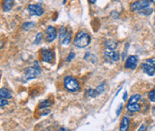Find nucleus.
Instances as JSON below:
<instances>
[{
	"instance_id": "30",
	"label": "nucleus",
	"mask_w": 155,
	"mask_h": 131,
	"mask_svg": "<svg viewBox=\"0 0 155 131\" xmlns=\"http://www.w3.org/2000/svg\"><path fill=\"white\" fill-rule=\"evenodd\" d=\"M58 131H71L70 129H67L66 128H61V129H59Z\"/></svg>"
},
{
	"instance_id": "27",
	"label": "nucleus",
	"mask_w": 155,
	"mask_h": 131,
	"mask_svg": "<svg viewBox=\"0 0 155 131\" xmlns=\"http://www.w3.org/2000/svg\"><path fill=\"white\" fill-rule=\"evenodd\" d=\"M122 108H123V104L121 103V104H119V108L117 109V111H116V114H117V117L120 115V113H121V110H122Z\"/></svg>"
},
{
	"instance_id": "24",
	"label": "nucleus",
	"mask_w": 155,
	"mask_h": 131,
	"mask_svg": "<svg viewBox=\"0 0 155 131\" xmlns=\"http://www.w3.org/2000/svg\"><path fill=\"white\" fill-rule=\"evenodd\" d=\"M42 37H43V34H42L41 32H39V33L36 35V39H35L34 43L35 44L40 43V42H41V40H42Z\"/></svg>"
},
{
	"instance_id": "29",
	"label": "nucleus",
	"mask_w": 155,
	"mask_h": 131,
	"mask_svg": "<svg viewBox=\"0 0 155 131\" xmlns=\"http://www.w3.org/2000/svg\"><path fill=\"white\" fill-rule=\"evenodd\" d=\"M127 92H124V94H123V101H124V102H126V101H127Z\"/></svg>"
},
{
	"instance_id": "15",
	"label": "nucleus",
	"mask_w": 155,
	"mask_h": 131,
	"mask_svg": "<svg viewBox=\"0 0 155 131\" xmlns=\"http://www.w3.org/2000/svg\"><path fill=\"white\" fill-rule=\"evenodd\" d=\"M104 46L106 47L107 49L114 50L117 48V42H116L114 40H107L104 42Z\"/></svg>"
},
{
	"instance_id": "6",
	"label": "nucleus",
	"mask_w": 155,
	"mask_h": 131,
	"mask_svg": "<svg viewBox=\"0 0 155 131\" xmlns=\"http://www.w3.org/2000/svg\"><path fill=\"white\" fill-rule=\"evenodd\" d=\"M41 60L45 63L52 64L55 60V52L50 49H41Z\"/></svg>"
},
{
	"instance_id": "17",
	"label": "nucleus",
	"mask_w": 155,
	"mask_h": 131,
	"mask_svg": "<svg viewBox=\"0 0 155 131\" xmlns=\"http://www.w3.org/2000/svg\"><path fill=\"white\" fill-rule=\"evenodd\" d=\"M71 40H72V32H71L69 30H67V34H66L65 38L63 39V41H62L61 42H62L63 45L67 46V45H69V44H70V42H71Z\"/></svg>"
},
{
	"instance_id": "32",
	"label": "nucleus",
	"mask_w": 155,
	"mask_h": 131,
	"mask_svg": "<svg viewBox=\"0 0 155 131\" xmlns=\"http://www.w3.org/2000/svg\"><path fill=\"white\" fill-rule=\"evenodd\" d=\"M96 1H97V0H89V3H91V4H94Z\"/></svg>"
},
{
	"instance_id": "28",
	"label": "nucleus",
	"mask_w": 155,
	"mask_h": 131,
	"mask_svg": "<svg viewBox=\"0 0 155 131\" xmlns=\"http://www.w3.org/2000/svg\"><path fill=\"white\" fill-rule=\"evenodd\" d=\"M137 131H146V127H145V125L143 124V125L139 128V129Z\"/></svg>"
},
{
	"instance_id": "18",
	"label": "nucleus",
	"mask_w": 155,
	"mask_h": 131,
	"mask_svg": "<svg viewBox=\"0 0 155 131\" xmlns=\"http://www.w3.org/2000/svg\"><path fill=\"white\" fill-rule=\"evenodd\" d=\"M141 98H142V96H141V94H138V93H136V94H134L132 95L130 98H129V100H128V104H132V103H138V102L141 100Z\"/></svg>"
},
{
	"instance_id": "11",
	"label": "nucleus",
	"mask_w": 155,
	"mask_h": 131,
	"mask_svg": "<svg viewBox=\"0 0 155 131\" xmlns=\"http://www.w3.org/2000/svg\"><path fill=\"white\" fill-rule=\"evenodd\" d=\"M104 55H105L107 58L110 59L111 60H112V61H114V62L118 61V60H119V59H120V55H119V53H117V51L111 50V49H105V51H104Z\"/></svg>"
},
{
	"instance_id": "8",
	"label": "nucleus",
	"mask_w": 155,
	"mask_h": 131,
	"mask_svg": "<svg viewBox=\"0 0 155 131\" xmlns=\"http://www.w3.org/2000/svg\"><path fill=\"white\" fill-rule=\"evenodd\" d=\"M58 37V32L57 29L54 26H48L46 28V42H54Z\"/></svg>"
},
{
	"instance_id": "10",
	"label": "nucleus",
	"mask_w": 155,
	"mask_h": 131,
	"mask_svg": "<svg viewBox=\"0 0 155 131\" xmlns=\"http://www.w3.org/2000/svg\"><path fill=\"white\" fill-rule=\"evenodd\" d=\"M105 86H106V85L104 83H102L100 86H98L95 89H90V90H88V95L90 97L94 98V97L101 94L105 91Z\"/></svg>"
},
{
	"instance_id": "9",
	"label": "nucleus",
	"mask_w": 155,
	"mask_h": 131,
	"mask_svg": "<svg viewBox=\"0 0 155 131\" xmlns=\"http://www.w3.org/2000/svg\"><path fill=\"white\" fill-rule=\"evenodd\" d=\"M138 65V57L137 56H129L125 63V68L129 70H134Z\"/></svg>"
},
{
	"instance_id": "5",
	"label": "nucleus",
	"mask_w": 155,
	"mask_h": 131,
	"mask_svg": "<svg viewBox=\"0 0 155 131\" xmlns=\"http://www.w3.org/2000/svg\"><path fill=\"white\" fill-rule=\"evenodd\" d=\"M148 7H151V2L148 0H137L130 5V10L132 12H141Z\"/></svg>"
},
{
	"instance_id": "4",
	"label": "nucleus",
	"mask_w": 155,
	"mask_h": 131,
	"mask_svg": "<svg viewBox=\"0 0 155 131\" xmlns=\"http://www.w3.org/2000/svg\"><path fill=\"white\" fill-rule=\"evenodd\" d=\"M142 69L146 75L153 76L155 75V58L148 59L142 63Z\"/></svg>"
},
{
	"instance_id": "21",
	"label": "nucleus",
	"mask_w": 155,
	"mask_h": 131,
	"mask_svg": "<svg viewBox=\"0 0 155 131\" xmlns=\"http://www.w3.org/2000/svg\"><path fill=\"white\" fill-rule=\"evenodd\" d=\"M35 25H36L35 22H26L22 24V29L24 31H29V30L32 29L33 27H35Z\"/></svg>"
},
{
	"instance_id": "3",
	"label": "nucleus",
	"mask_w": 155,
	"mask_h": 131,
	"mask_svg": "<svg viewBox=\"0 0 155 131\" xmlns=\"http://www.w3.org/2000/svg\"><path fill=\"white\" fill-rule=\"evenodd\" d=\"M64 86L67 91L71 92H75L80 90L79 82L71 76H67L64 78Z\"/></svg>"
},
{
	"instance_id": "19",
	"label": "nucleus",
	"mask_w": 155,
	"mask_h": 131,
	"mask_svg": "<svg viewBox=\"0 0 155 131\" xmlns=\"http://www.w3.org/2000/svg\"><path fill=\"white\" fill-rule=\"evenodd\" d=\"M67 28H66L65 26H61L60 28H59V32H58V38H59V40H60V42H62L63 41V39L65 38V36H66V34H67Z\"/></svg>"
},
{
	"instance_id": "22",
	"label": "nucleus",
	"mask_w": 155,
	"mask_h": 131,
	"mask_svg": "<svg viewBox=\"0 0 155 131\" xmlns=\"http://www.w3.org/2000/svg\"><path fill=\"white\" fill-rule=\"evenodd\" d=\"M148 98L152 102H155V86L148 92Z\"/></svg>"
},
{
	"instance_id": "20",
	"label": "nucleus",
	"mask_w": 155,
	"mask_h": 131,
	"mask_svg": "<svg viewBox=\"0 0 155 131\" xmlns=\"http://www.w3.org/2000/svg\"><path fill=\"white\" fill-rule=\"evenodd\" d=\"M52 105V102H50V100H45V101H42L40 102L39 104V108L41 109H45L48 107H50Z\"/></svg>"
},
{
	"instance_id": "23",
	"label": "nucleus",
	"mask_w": 155,
	"mask_h": 131,
	"mask_svg": "<svg viewBox=\"0 0 155 131\" xmlns=\"http://www.w3.org/2000/svg\"><path fill=\"white\" fill-rule=\"evenodd\" d=\"M153 12V8H152V7H148V8H146V9H144V10L139 12V14H140V15H150Z\"/></svg>"
},
{
	"instance_id": "26",
	"label": "nucleus",
	"mask_w": 155,
	"mask_h": 131,
	"mask_svg": "<svg viewBox=\"0 0 155 131\" xmlns=\"http://www.w3.org/2000/svg\"><path fill=\"white\" fill-rule=\"evenodd\" d=\"M7 104H8L7 100H6V99H3V98H1V100H0V105H1V108H3L4 106H5V105H7Z\"/></svg>"
},
{
	"instance_id": "34",
	"label": "nucleus",
	"mask_w": 155,
	"mask_h": 131,
	"mask_svg": "<svg viewBox=\"0 0 155 131\" xmlns=\"http://www.w3.org/2000/svg\"><path fill=\"white\" fill-rule=\"evenodd\" d=\"M153 109H154V111H155V107H154V108H153Z\"/></svg>"
},
{
	"instance_id": "33",
	"label": "nucleus",
	"mask_w": 155,
	"mask_h": 131,
	"mask_svg": "<svg viewBox=\"0 0 155 131\" xmlns=\"http://www.w3.org/2000/svg\"><path fill=\"white\" fill-rule=\"evenodd\" d=\"M148 1H150L151 3H154L155 4V0H148Z\"/></svg>"
},
{
	"instance_id": "7",
	"label": "nucleus",
	"mask_w": 155,
	"mask_h": 131,
	"mask_svg": "<svg viewBox=\"0 0 155 131\" xmlns=\"http://www.w3.org/2000/svg\"><path fill=\"white\" fill-rule=\"evenodd\" d=\"M28 11L31 15L33 16H41L44 13V10L41 5H37V4H31L28 5Z\"/></svg>"
},
{
	"instance_id": "31",
	"label": "nucleus",
	"mask_w": 155,
	"mask_h": 131,
	"mask_svg": "<svg viewBox=\"0 0 155 131\" xmlns=\"http://www.w3.org/2000/svg\"><path fill=\"white\" fill-rule=\"evenodd\" d=\"M149 131H155V125H153V126H152V127L150 128V129H149Z\"/></svg>"
},
{
	"instance_id": "25",
	"label": "nucleus",
	"mask_w": 155,
	"mask_h": 131,
	"mask_svg": "<svg viewBox=\"0 0 155 131\" xmlns=\"http://www.w3.org/2000/svg\"><path fill=\"white\" fill-rule=\"evenodd\" d=\"M74 58H75V54H74L73 51H71V52L69 53L68 57L67 58V62H70V61H72Z\"/></svg>"
},
{
	"instance_id": "13",
	"label": "nucleus",
	"mask_w": 155,
	"mask_h": 131,
	"mask_svg": "<svg viewBox=\"0 0 155 131\" xmlns=\"http://www.w3.org/2000/svg\"><path fill=\"white\" fill-rule=\"evenodd\" d=\"M0 97L3 99L9 100V99H12V93L8 89H6L5 87H2L0 89Z\"/></svg>"
},
{
	"instance_id": "1",
	"label": "nucleus",
	"mask_w": 155,
	"mask_h": 131,
	"mask_svg": "<svg viewBox=\"0 0 155 131\" xmlns=\"http://www.w3.org/2000/svg\"><path fill=\"white\" fill-rule=\"evenodd\" d=\"M90 42H91V36L87 32L84 30L78 32L74 40V45L80 49L87 47Z\"/></svg>"
},
{
	"instance_id": "2",
	"label": "nucleus",
	"mask_w": 155,
	"mask_h": 131,
	"mask_svg": "<svg viewBox=\"0 0 155 131\" xmlns=\"http://www.w3.org/2000/svg\"><path fill=\"white\" fill-rule=\"evenodd\" d=\"M41 73V68L39 65L38 61H34L33 66L27 67L25 69V73H24V79L25 80H31L36 78Z\"/></svg>"
},
{
	"instance_id": "35",
	"label": "nucleus",
	"mask_w": 155,
	"mask_h": 131,
	"mask_svg": "<svg viewBox=\"0 0 155 131\" xmlns=\"http://www.w3.org/2000/svg\"><path fill=\"white\" fill-rule=\"evenodd\" d=\"M154 23H155V22H154Z\"/></svg>"
},
{
	"instance_id": "12",
	"label": "nucleus",
	"mask_w": 155,
	"mask_h": 131,
	"mask_svg": "<svg viewBox=\"0 0 155 131\" xmlns=\"http://www.w3.org/2000/svg\"><path fill=\"white\" fill-rule=\"evenodd\" d=\"M129 126H130V119H129V118L127 117V116L123 117L122 120H121V123H120L119 131H128Z\"/></svg>"
},
{
	"instance_id": "16",
	"label": "nucleus",
	"mask_w": 155,
	"mask_h": 131,
	"mask_svg": "<svg viewBox=\"0 0 155 131\" xmlns=\"http://www.w3.org/2000/svg\"><path fill=\"white\" fill-rule=\"evenodd\" d=\"M127 109L128 111L134 113V112H138V111L141 110V106L138 103H132V104H128L127 103Z\"/></svg>"
},
{
	"instance_id": "14",
	"label": "nucleus",
	"mask_w": 155,
	"mask_h": 131,
	"mask_svg": "<svg viewBox=\"0 0 155 131\" xmlns=\"http://www.w3.org/2000/svg\"><path fill=\"white\" fill-rule=\"evenodd\" d=\"M14 4H15L14 0H4L3 5H2L4 12H8V11H10V10L13 8Z\"/></svg>"
}]
</instances>
